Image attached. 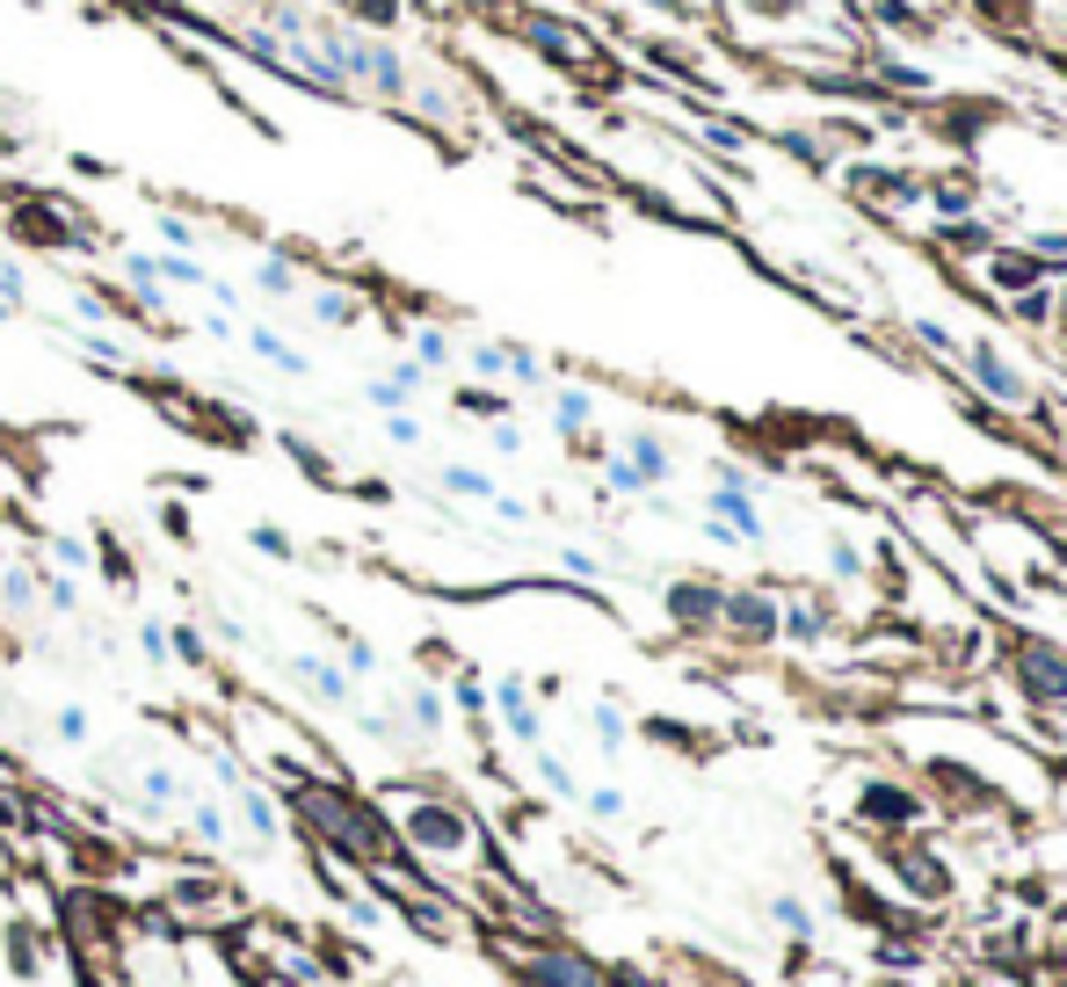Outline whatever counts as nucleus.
<instances>
[{
	"instance_id": "ddd939ff",
	"label": "nucleus",
	"mask_w": 1067,
	"mask_h": 987,
	"mask_svg": "<svg viewBox=\"0 0 1067 987\" xmlns=\"http://www.w3.org/2000/svg\"><path fill=\"white\" fill-rule=\"evenodd\" d=\"M0 944H8V973H15V980H44V936L30 930V922L22 915H8V930H0Z\"/></svg>"
},
{
	"instance_id": "bb28decb",
	"label": "nucleus",
	"mask_w": 1067,
	"mask_h": 987,
	"mask_svg": "<svg viewBox=\"0 0 1067 987\" xmlns=\"http://www.w3.org/2000/svg\"><path fill=\"white\" fill-rule=\"evenodd\" d=\"M407 719H414L421 733H443V719H451V711H443V690L414 683V690H407Z\"/></svg>"
},
{
	"instance_id": "79ce46f5",
	"label": "nucleus",
	"mask_w": 1067,
	"mask_h": 987,
	"mask_svg": "<svg viewBox=\"0 0 1067 987\" xmlns=\"http://www.w3.org/2000/svg\"><path fill=\"white\" fill-rule=\"evenodd\" d=\"M342 668H349V676H378V654H370L364 640H342Z\"/></svg>"
},
{
	"instance_id": "49530a36",
	"label": "nucleus",
	"mask_w": 1067,
	"mask_h": 987,
	"mask_svg": "<svg viewBox=\"0 0 1067 987\" xmlns=\"http://www.w3.org/2000/svg\"><path fill=\"white\" fill-rule=\"evenodd\" d=\"M603 480H611L617 494H647V480H639V472H632L625 458H611V465H603Z\"/></svg>"
},
{
	"instance_id": "aec40b11",
	"label": "nucleus",
	"mask_w": 1067,
	"mask_h": 987,
	"mask_svg": "<svg viewBox=\"0 0 1067 987\" xmlns=\"http://www.w3.org/2000/svg\"><path fill=\"white\" fill-rule=\"evenodd\" d=\"M813 966H821V944H813V936H785V952H777V980L799 987V980H813Z\"/></svg>"
},
{
	"instance_id": "4d7b16f0",
	"label": "nucleus",
	"mask_w": 1067,
	"mask_h": 987,
	"mask_svg": "<svg viewBox=\"0 0 1067 987\" xmlns=\"http://www.w3.org/2000/svg\"><path fill=\"white\" fill-rule=\"evenodd\" d=\"M44 603H52V610H73V581H66V573H58V581H44Z\"/></svg>"
},
{
	"instance_id": "f03ea898",
	"label": "nucleus",
	"mask_w": 1067,
	"mask_h": 987,
	"mask_svg": "<svg viewBox=\"0 0 1067 987\" xmlns=\"http://www.w3.org/2000/svg\"><path fill=\"white\" fill-rule=\"evenodd\" d=\"M937 820V806H929V792L915 777H858V792H850V828L864 835H915Z\"/></svg>"
},
{
	"instance_id": "a211bd4d",
	"label": "nucleus",
	"mask_w": 1067,
	"mask_h": 987,
	"mask_svg": "<svg viewBox=\"0 0 1067 987\" xmlns=\"http://www.w3.org/2000/svg\"><path fill=\"white\" fill-rule=\"evenodd\" d=\"M247 348H255V356H262V364H277L283 378H305V356H298V348L283 342L277 328H247Z\"/></svg>"
},
{
	"instance_id": "4be33fe9",
	"label": "nucleus",
	"mask_w": 1067,
	"mask_h": 987,
	"mask_svg": "<svg viewBox=\"0 0 1067 987\" xmlns=\"http://www.w3.org/2000/svg\"><path fill=\"white\" fill-rule=\"evenodd\" d=\"M123 277H131V291H139V305H146V312H160V305H168V283H160L153 255H123Z\"/></svg>"
},
{
	"instance_id": "a878e982",
	"label": "nucleus",
	"mask_w": 1067,
	"mask_h": 987,
	"mask_svg": "<svg viewBox=\"0 0 1067 987\" xmlns=\"http://www.w3.org/2000/svg\"><path fill=\"white\" fill-rule=\"evenodd\" d=\"M589 727H595V748H603V755H617V748L632 741V719H625L617 705H595V711H589Z\"/></svg>"
},
{
	"instance_id": "4468645a",
	"label": "nucleus",
	"mask_w": 1067,
	"mask_h": 987,
	"mask_svg": "<svg viewBox=\"0 0 1067 987\" xmlns=\"http://www.w3.org/2000/svg\"><path fill=\"white\" fill-rule=\"evenodd\" d=\"M763 915H770V930L813 936V944H821V908L806 901V893H770V901H763Z\"/></svg>"
},
{
	"instance_id": "5fc2aeb1",
	"label": "nucleus",
	"mask_w": 1067,
	"mask_h": 987,
	"mask_svg": "<svg viewBox=\"0 0 1067 987\" xmlns=\"http://www.w3.org/2000/svg\"><path fill=\"white\" fill-rule=\"evenodd\" d=\"M73 312H80L88 328H103V320H109V305H103V298H95V291H80V298H73Z\"/></svg>"
},
{
	"instance_id": "1a4fd4ad",
	"label": "nucleus",
	"mask_w": 1067,
	"mask_h": 987,
	"mask_svg": "<svg viewBox=\"0 0 1067 987\" xmlns=\"http://www.w3.org/2000/svg\"><path fill=\"white\" fill-rule=\"evenodd\" d=\"M719 624L734 646H777V596L770 589H734L719 603Z\"/></svg>"
},
{
	"instance_id": "39448f33",
	"label": "nucleus",
	"mask_w": 1067,
	"mask_h": 987,
	"mask_svg": "<svg viewBox=\"0 0 1067 987\" xmlns=\"http://www.w3.org/2000/svg\"><path fill=\"white\" fill-rule=\"evenodd\" d=\"M828 879H836V908H842V922H858L864 936H879V930H893V922L908 915V908L893 901L879 879H864L858 865H842V857H828Z\"/></svg>"
},
{
	"instance_id": "0eeeda50",
	"label": "nucleus",
	"mask_w": 1067,
	"mask_h": 987,
	"mask_svg": "<svg viewBox=\"0 0 1067 987\" xmlns=\"http://www.w3.org/2000/svg\"><path fill=\"white\" fill-rule=\"evenodd\" d=\"M516 980L524 987H603V966L581 958L574 944H530V952L516 958Z\"/></svg>"
},
{
	"instance_id": "f8f14e48",
	"label": "nucleus",
	"mask_w": 1067,
	"mask_h": 987,
	"mask_svg": "<svg viewBox=\"0 0 1067 987\" xmlns=\"http://www.w3.org/2000/svg\"><path fill=\"white\" fill-rule=\"evenodd\" d=\"M719 603H726V589H712V581H676V589H668V618H676L682 632H712Z\"/></svg>"
},
{
	"instance_id": "bf43d9fd",
	"label": "nucleus",
	"mask_w": 1067,
	"mask_h": 987,
	"mask_svg": "<svg viewBox=\"0 0 1067 987\" xmlns=\"http://www.w3.org/2000/svg\"><path fill=\"white\" fill-rule=\"evenodd\" d=\"M1053 320H1060V328H1067V291H1060V298H1053Z\"/></svg>"
},
{
	"instance_id": "c756f323",
	"label": "nucleus",
	"mask_w": 1067,
	"mask_h": 987,
	"mask_svg": "<svg viewBox=\"0 0 1067 987\" xmlns=\"http://www.w3.org/2000/svg\"><path fill=\"white\" fill-rule=\"evenodd\" d=\"M414 364L421 371H443V364H451V334H443V328H421L414 334Z\"/></svg>"
},
{
	"instance_id": "58836bf2",
	"label": "nucleus",
	"mask_w": 1067,
	"mask_h": 987,
	"mask_svg": "<svg viewBox=\"0 0 1067 987\" xmlns=\"http://www.w3.org/2000/svg\"><path fill=\"white\" fill-rule=\"evenodd\" d=\"M473 371H479V378H502V371H508V342H479L473 348Z\"/></svg>"
},
{
	"instance_id": "680f3d73",
	"label": "nucleus",
	"mask_w": 1067,
	"mask_h": 987,
	"mask_svg": "<svg viewBox=\"0 0 1067 987\" xmlns=\"http://www.w3.org/2000/svg\"><path fill=\"white\" fill-rule=\"evenodd\" d=\"M0 320H8V305H0Z\"/></svg>"
},
{
	"instance_id": "a19ab883",
	"label": "nucleus",
	"mask_w": 1067,
	"mask_h": 987,
	"mask_svg": "<svg viewBox=\"0 0 1067 987\" xmlns=\"http://www.w3.org/2000/svg\"><path fill=\"white\" fill-rule=\"evenodd\" d=\"M52 559H58V567H66V573H80V567H88V545H80V537H52Z\"/></svg>"
},
{
	"instance_id": "a18cd8bd",
	"label": "nucleus",
	"mask_w": 1067,
	"mask_h": 987,
	"mask_svg": "<svg viewBox=\"0 0 1067 987\" xmlns=\"http://www.w3.org/2000/svg\"><path fill=\"white\" fill-rule=\"evenodd\" d=\"M508 378H516V385H538V378H545V364L530 356V348H508Z\"/></svg>"
},
{
	"instance_id": "2f4dec72",
	"label": "nucleus",
	"mask_w": 1067,
	"mask_h": 987,
	"mask_svg": "<svg viewBox=\"0 0 1067 987\" xmlns=\"http://www.w3.org/2000/svg\"><path fill=\"white\" fill-rule=\"evenodd\" d=\"M255 283H262L269 298H291V291H298V277H291V261H283V255H262V269H255Z\"/></svg>"
},
{
	"instance_id": "37998d69",
	"label": "nucleus",
	"mask_w": 1067,
	"mask_h": 987,
	"mask_svg": "<svg viewBox=\"0 0 1067 987\" xmlns=\"http://www.w3.org/2000/svg\"><path fill=\"white\" fill-rule=\"evenodd\" d=\"M211 901H218V886H211V879H182L175 886V908H211Z\"/></svg>"
},
{
	"instance_id": "423d86ee",
	"label": "nucleus",
	"mask_w": 1067,
	"mask_h": 987,
	"mask_svg": "<svg viewBox=\"0 0 1067 987\" xmlns=\"http://www.w3.org/2000/svg\"><path fill=\"white\" fill-rule=\"evenodd\" d=\"M1010 668H1016V690H1024V705H1046V711L1067 705V654H1060V646L1024 640V646L1010 654Z\"/></svg>"
},
{
	"instance_id": "9d476101",
	"label": "nucleus",
	"mask_w": 1067,
	"mask_h": 987,
	"mask_svg": "<svg viewBox=\"0 0 1067 987\" xmlns=\"http://www.w3.org/2000/svg\"><path fill=\"white\" fill-rule=\"evenodd\" d=\"M487 705L502 711V727H508V741H516V748H545V711L530 705L524 676H502V683L487 690Z\"/></svg>"
},
{
	"instance_id": "cd10ccee",
	"label": "nucleus",
	"mask_w": 1067,
	"mask_h": 987,
	"mask_svg": "<svg viewBox=\"0 0 1067 987\" xmlns=\"http://www.w3.org/2000/svg\"><path fill=\"white\" fill-rule=\"evenodd\" d=\"M1038 283V255H995V291H1032Z\"/></svg>"
},
{
	"instance_id": "2eb2a0df",
	"label": "nucleus",
	"mask_w": 1067,
	"mask_h": 987,
	"mask_svg": "<svg viewBox=\"0 0 1067 987\" xmlns=\"http://www.w3.org/2000/svg\"><path fill=\"white\" fill-rule=\"evenodd\" d=\"M182 798H190V792H182V777L168 770V762H153V770L139 777V814H146V820H168Z\"/></svg>"
},
{
	"instance_id": "8fccbe9b",
	"label": "nucleus",
	"mask_w": 1067,
	"mask_h": 987,
	"mask_svg": "<svg viewBox=\"0 0 1067 987\" xmlns=\"http://www.w3.org/2000/svg\"><path fill=\"white\" fill-rule=\"evenodd\" d=\"M349 8H356V15L370 22V30H386V22L400 15V0H349Z\"/></svg>"
},
{
	"instance_id": "f704fd0d",
	"label": "nucleus",
	"mask_w": 1067,
	"mask_h": 987,
	"mask_svg": "<svg viewBox=\"0 0 1067 987\" xmlns=\"http://www.w3.org/2000/svg\"><path fill=\"white\" fill-rule=\"evenodd\" d=\"M828 573H836V581H858V573H864V552L850 545V537H836V545H828Z\"/></svg>"
},
{
	"instance_id": "7c9ffc66",
	"label": "nucleus",
	"mask_w": 1067,
	"mask_h": 987,
	"mask_svg": "<svg viewBox=\"0 0 1067 987\" xmlns=\"http://www.w3.org/2000/svg\"><path fill=\"white\" fill-rule=\"evenodd\" d=\"M0 603H8V610H30L36 603V573L30 567H8V573H0Z\"/></svg>"
},
{
	"instance_id": "052dcab7",
	"label": "nucleus",
	"mask_w": 1067,
	"mask_h": 987,
	"mask_svg": "<svg viewBox=\"0 0 1067 987\" xmlns=\"http://www.w3.org/2000/svg\"><path fill=\"white\" fill-rule=\"evenodd\" d=\"M872 987H908V980H872Z\"/></svg>"
},
{
	"instance_id": "473e14b6",
	"label": "nucleus",
	"mask_w": 1067,
	"mask_h": 987,
	"mask_svg": "<svg viewBox=\"0 0 1067 987\" xmlns=\"http://www.w3.org/2000/svg\"><path fill=\"white\" fill-rule=\"evenodd\" d=\"M153 269H160V283H182V291H196V283H211L204 269H196V261H190V255H160Z\"/></svg>"
},
{
	"instance_id": "6e6d98bb",
	"label": "nucleus",
	"mask_w": 1067,
	"mask_h": 987,
	"mask_svg": "<svg viewBox=\"0 0 1067 987\" xmlns=\"http://www.w3.org/2000/svg\"><path fill=\"white\" fill-rule=\"evenodd\" d=\"M945 240H951V247H959V255H973V247H988V233H980V226H951V233H945Z\"/></svg>"
},
{
	"instance_id": "6ab92c4d",
	"label": "nucleus",
	"mask_w": 1067,
	"mask_h": 987,
	"mask_svg": "<svg viewBox=\"0 0 1067 987\" xmlns=\"http://www.w3.org/2000/svg\"><path fill=\"white\" fill-rule=\"evenodd\" d=\"M73 843V865L88 871V879H117V871H131V857H117L109 843H88V835H66Z\"/></svg>"
},
{
	"instance_id": "09e8293b",
	"label": "nucleus",
	"mask_w": 1067,
	"mask_h": 987,
	"mask_svg": "<svg viewBox=\"0 0 1067 987\" xmlns=\"http://www.w3.org/2000/svg\"><path fill=\"white\" fill-rule=\"evenodd\" d=\"M457 711H487V683H479V676H457Z\"/></svg>"
},
{
	"instance_id": "c9c22d12",
	"label": "nucleus",
	"mask_w": 1067,
	"mask_h": 987,
	"mask_svg": "<svg viewBox=\"0 0 1067 987\" xmlns=\"http://www.w3.org/2000/svg\"><path fill=\"white\" fill-rule=\"evenodd\" d=\"M52 733H58V741H66V748H88V711H80V705H58Z\"/></svg>"
},
{
	"instance_id": "4c0bfd02",
	"label": "nucleus",
	"mask_w": 1067,
	"mask_h": 987,
	"mask_svg": "<svg viewBox=\"0 0 1067 987\" xmlns=\"http://www.w3.org/2000/svg\"><path fill=\"white\" fill-rule=\"evenodd\" d=\"M168 654H182V661L196 668V661H204L211 646H204V632H196V624H175V632H168Z\"/></svg>"
},
{
	"instance_id": "7ed1b4c3",
	"label": "nucleus",
	"mask_w": 1067,
	"mask_h": 987,
	"mask_svg": "<svg viewBox=\"0 0 1067 987\" xmlns=\"http://www.w3.org/2000/svg\"><path fill=\"white\" fill-rule=\"evenodd\" d=\"M400 835L421 849V857H465V849L479 843L473 814L451 806V798H407V806H400Z\"/></svg>"
},
{
	"instance_id": "e433bc0d",
	"label": "nucleus",
	"mask_w": 1067,
	"mask_h": 987,
	"mask_svg": "<svg viewBox=\"0 0 1067 987\" xmlns=\"http://www.w3.org/2000/svg\"><path fill=\"white\" fill-rule=\"evenodd\" d=\"M313 320H327V328H349V320H356V305H349L342 291H320V298H313Z\"/></svg>"
},
{
	"instance_id": "9b49d317",
	"label": "nucleus",
	"mask_w": 1067,
	"mask_h": 987,
	"mask_svg": "<svg viewBox=\"0 0 1067 987\" xmlns=\"http://www.w3.org/2000/svg\"><path fill=\"white\" fill-rule=\"evenodd\" d=\"M291 683L327 711H349V697H356L349 668H342V661H320V654H291Z\"/></svg>"
},
{
	"instance_id": "ea45409f",
	"label": "nucleus",
	"mask_w": 1067,
	"mask_h": 987,
	"mask_svg": "<svg viewBox=\"0 0 1067 987\" xmlns=\"http://www.w3.org/2000/svg\"><path fill=\"white\" fill-rule=\"evenodd\" d=\"M247 537H255V552H269V559H291V537H283L277 523H255Z\"/></svg>"
},
{
	"instance_id": "de8ad7c7",
	"label": "nucleus",
	"mask_w": 1067,
	"mask_h": 987,
	"mask_svg": "<svg viewBox=\"0 0 1067 987\" xmlns=\"http://www.w3.org/2000/svg\"><path fill=\"white\" fill-rule=\"evenodd\" d=\"M139 654L146 661H175L168 654V624H139Z\"/></svg>"
},
{
	"instance_id": "f3484780",
	"label": "nucleus",
	"mask_w": 1067,
	"mask_h": 987,
	"mask_svg": "<svg viewBox=\"0 0 1067 987\" xmlns=\"http://www.w3.org/2000/svg\"><path fill=\"white\" fill-rule=\"evenodd\" d=\"M233 814H240L247 828H255V843H277V835H283V814L269 806L262 792H255V784H240V792H233Z\"/></svg>"
},
{
	"instance_id": "6e6552de",
	"label": "nucleus",
	"mask_w": 1067,
	"mask_h": 987,
	"mask_svg": "<svg viewBox=\"0 0 1067 987\" xmlns=\"http://www.w3.org/2000/svg\"><path fill=\"white\" fill-rule=\"evenodd\" d=\"M959 364L973 371V385H980V393H988V399H1002V407H1024V399H1032V385H1024V371H1016L1010 356H1002V342H988V334L959 348Z\"/></svg>"
},
{
	"instance_id": "603ef678",
	"label": "nucleus",
	"mask_w": 1067,
	"mask_h": 987,
	"mask_svg": "<svg viewBox=\"0 0 1067 987\" xmlns=\"http://www.w3.org/2000/svg\"><path fill=\"white\" fill-rule=\"evenodd\" d=\"M160 240H168V255H190V240H196V233L182 226V218H160Z\"/></svg>"
},
{
	"instance_id": "20e7f679",
	"label": "nucleus",
	"mask_w": 1067,
	"mask_h": 987,
	"mask_svg": "<svg viewBox=\"0 0 1067 987\" xmlns=\"http://www.w3.org/2000/svg\"><path fill=\"white\" fill-rule=\"evenodd\" d=\"M923 792H937L929 806H945V814H959V820H980V814H1002V792L980 770H966V762H951V755H929L923 762Z\"/></svg>"
},
{
	"instance_id": "5701e85b",
	"label": "nucleus",
	"mask_w": 1067,
	"mask_h": 987,
	"mask_svg": "<svg viewBox=\"0 0 1067 987\" xmlns=\"http://www.w3.org/2000/svg\"><path fill=\"white\" fill-rule=\"evenodd\" d=\"M530 770H538V784H545L552 798H581V777L567 770L560 755H552V748H530Z\"/></svg>"
},
{
	"instance_id": "c03bdc74",
	"label": "nucleus",
	"mask_w": 1067,
	"mask_h": 987,
	"mask_svg": "<svg viewBox=\"0 0 1067 987\" xmlns=\"http://www.w3.org/2000/svg\"><path fill=\"white\" fill-rule=\"evenodd\" d=\"M457 407H465V415H508V399H502V393H473V385L457 393Z\"/></svg>"
},
{
	"instance_id": "f257e3e1",
	"label": "nucleus",
	"mask_w": 1067,
	"mask_h": 987,
	"mask_svg": "<svg viewBox=\"0 0 1067 987\" xmlns=\"http://www.w3.org/2000/svg\"><path fill=\"white\" fill-rule=\"evenodd\" d=\"M879 886H886L901 908H923V915L959 908V865H951V849L929 828L886 835V843H879Z\"/></svg>"
},
{
	"instance_id": "3c124183",
	"label": "nucleus",
	"mask_w": 1067,
	"mask_h": 987,
	"mask_svg": "<svg viewBox=\"0 0 1067 987\" xmlns=\"http://www.w3.org/2000/svg\"><path fill=\"white\" fill-rule=\"evenodd\" d=\"M386 436L407 451V443H421V421H414V415H386Z\"/></svg>"
},
{
	"instance_id": "b1692460",
	"label": "nucleus",
	"mask_w": 1067,
	"mask_h": 987,
	"mask_svg": "<svg viewBox=\"0 0 1067 987\" xmlns=\"http://www.w3.org/2000/svg\"><path fill=\"white\" fill-rule=\"evenodd\" d=\"M443 494H457V502H494L502 486H494L479 465H443Z\"/></svg>"
},
{
	"instance_id": "13d9d810",
	"label": "nucleus",
	"mask_w": 1067,
	"mask_h": 987,
	"mask_svg": "<svg viewBox=\"0 0 1067 987\" xmlns=\"http://www.w3.org/2000/svg\"><path fill=\"white\" fill-rule=\"evenodd\" d=\"M1046 980H1053V987H1067V958H1053V973H1046Z\"/></svg>"
},
{
	"instance_id": "864d4df0",
	"label": "nucleus",
	"mask_w": 1067,
	"mask_h": 987,
	"mask_svg": "<svg viewBox=\"0 0 1067 987\" xmlns=\"http://www.w3.org/2000/svg\"><path fill=\"white\" fill-rule=\"evenodd\" d=\"M494 451L516 458V451H524V429H516V421H494Z\"/></svg>"
},
{
	"instance_id": "dca6fc26",
	"label": "nucleus",
	"mask_w": 1067,
	"mask_h": 987,
	"mask_svg": "<svg viewBox=\"0 0 1067 987\" xmlns=\"http://www.w3.org/2000/svg\"><path fill=\"white\" fill-rule=\"evenodd\" d=\"M617 458H625V465L639 472V480H647V486H661L668 472H676V451H668V443H661V436H654V429H639V436H632V443H625V451H617Z\"/></svg>"
},
{
	"instance_id": "412c9836",
	"label": "nucleus",
	"mask_w": 1067,
	"mask_h": 987,
	"mask_svg": "<svg viewBox=\"0 0 1067 987\" xmlns=\"http://www.w3.org/2000/svg\"><path fill=\"white\" fill-rule=\"evenodd\" d=\"M190 835H196V843H211V849L226 843V835H233L226 798H196V806H190Z\"/></svg>"
},
{
	"instance_id": "c85d7f7f",
	"label": "nucleus",
	"mask_w": 1067,
	"mask_h": 987,
	"mask_svg": "<svg viewBox=\"0 0 1067 987\" xmlns=\"http://www.w3.org/2000/svg\"><path fill=\"white\" fill-rule=\"evenodd\" d=\"M581 806H589V820H603V828H617V820L632 814V806H625V792H617V784H595V792H581Z\"/></svg>"
},
{
	"instance_id": "393cba45",
	"label": "nucleus",
	"mask_w": 1067,
	"mask_h": 987,
	"mask_svg": "<svg viewBox=\"0 0 1067 987\" xmlns=\"http://www.w3.org/2000/svg\"><path fill=\"white\" fill-rule=\"evenodd\" d=\"M589 421H595V399L567 385V393L552 399V429H560V436H581V429H589Z\"/></svg>"
},
{
	"instance_id": "72a5a7b5",
	"label": "nucleus",
	"mask_w": 1067,
	"mask_h": 987,
	"mask_svg": "<svg viewBox=\"0 0 1067 987\" xmlns=\"http://www.w3.org/2000/svg\"><path fill=\"white\" fill-rule=\"evenodd\" d=\"M908 334H915V342H923V348H937V356H951V364H959V348H966L959 334H951V328H937V320H915Z\"/></svg>"
}]
</instances>
